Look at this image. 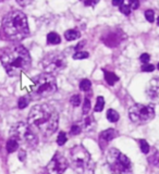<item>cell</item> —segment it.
<instances>
[{
  "label": "cell",
  "mask_w": 159,
  "mask_h": 174,
  "mask_svg": "<svg viewBox=\"0 0 159 174\" xmlns=\"http://www.w3.org/2000/svg\"><path fill=\"white\" fill-rule=\"evenodd\" d=\"M27 124L33 131H37L44 136H50L58 129V112L52 106L47 103L36 105L31 109Z\"/></svg>",
  "instance_id": "6da1fadb"
},
{
  "label": "cell",
  "mask_w": 159,
  "mask_h": 174,
  "mask_svg": "<svg viewBox=\"0 0 159 174\" xmlns=\"http://www.w3.org/2000/svg\"><path fill=\"white\" fill-rule=\"evenodd\" d=\"M0 60L4 70L10 76H19L30 70L32 59L27 49L21 45H15L3 50Z\"/></svg>",
  "instance_id": "7a4b0ae2"
},
{
  "label": "cell",
  "mask_w": 159,
  "mask_h": 174,
  "mask_svg": "<svg viewBox=\"0 0 159 174\" xmlns=\"http://www.w3.org/2000/svg\"><path fill=\"white\" fill-rule=\"evenodd\" d=\"M2 31L10 40L19 41L30 35L27 17L22 11H11L3 17Z\"/></svg>",
  "instance_id": "3957f363"
},
{
  "label": "cell",
  "mask_w": 159,
  "mask_h": 174,
  "mask_svg": "<svg viewBox=\"0 0 159 174\" xmlns=\"http://www.w3.org/2000/svg\"><path fill=\"white\" fill-rule=\"evenodd\" d=\"M57 92V82L54 75L47 73L39 74L33 78L31 97L34 100L47 98Z\"/></svg>",
  "instance_id": "277c9868"
},
{
  "label": "cell",
  "mask_w": 159,
  "mask_h": 174,
  "mask_svg": "<svg viewBox=\"0 0 159 174\" xmlns=\"http://www.w3.org/2000/svg\"><path fill=\"white\" fill-rule=\"evenodd\" d=\"M107 164L110 174H132L131 160L117 148H110L107 153Z\"/></svg>",
  "instance_id": "5b68a950"
},
{
  "label": "cell",
  "mask_w": 159,
  "mask_h": 174,
  "mask_svg": "<svg viewBox=\"0 0 159 174\" xmlns=\"http://www.w3.org/2000/svg\"><path fill=\"white\" fill-rule=\"evenodd\" d=\"M11 138H14L19 145L25 146L27 148H35L38 144L35 132L31 129V126L25 122H17L11 127L10 132Z\"/></svg>",
  "instance_id": "8992f818"
},
{
  "label": "cell",
  "mask_w": 159,
  "mask_h": 174,
  "mask_svg": "<svg viewBox=\"0 0 159 174\" xmlns=\"http://www.w3.org/2000/svg\"><path fill=\"white\" fill-rule=\"evenodd\" d=\"M70 163L72 168L80 174L89 172L93 166L89 153L81 145L73 147L70 150Z\"/></svg>",
  "instance_id": "52a82bcc"
},
{
  "label": "cell",
  "mask_w": 159,
  "mask_h": 174,
  "mask_svg": "<svg viewBox=\"0 0 159 174\" xmlns=\"http://www.w3.org/2000/svg\"><path fill=\"white\" fill-rule=\"evenodd\" d=\"M67 58L60 51H52L46 54L43 59V68L47 74L56 75L67 68Z\"/></svg>",
  "instance_id": "ba28073f"
},
{
  "label": "cell",
  "mask_w": 159,
  "mask_h": 174,
  "mask_svg": "<svg viewBox=\"0 0 159 174\" xmlns=\"http://www.w3.org/2000/svg\"><path fill=\"white\" fill-rule=\"evenodd\" d=\"M129 116L136 124H145L155 118V108L153 105L136 103L129 109Z\"/></svg>",
  "instance_id": "9c48e42d"
},
{
  "label": "cell",
  "mask_w": 159,
  "mask_h": 174,
  "mask_svg": "<svg viewBox=\"0 0 159 174\" xmlns=\"http://www.w3.org/2000/svg\"><path fill=\"white\" fill-rule=\"evenodd\" d=\"M68 160L60 153H56L47 166L48 174H63L68 169Z\"/></svg>",
  "instance_id": "30bf717a"
},
{
  "label": "cell",
  "mask_w": 159,
  "mask_h": 174,
  "mask_svg": "<svg viewBox=\"0 0 159 174\" xmlns=\"http://www.w3.org/2000/svg\"><path fill=\"white\" fill-rule=\"evenodd\" d=\"M146 94L151 100L159 102V80L158 78H153L148 83L146 88Z\"/></svg>",
  "instance_id": "8fae6325"
},
{
  "label": "cell",
  "mask_w": 159,
  "mask_h": 174,
  "mask_svg": "<svg viewBox=\"0 0 159 174\" xmlns=\"http://www.w3.org/2000/svg\"><path fill=\"white\" fill-rule=\"evenodd\" d=\"M117 136H118V132H117L116 129H108L103 131L99 134V139H100V142H104L105 144H107V143L111 142L113 138H116Z\"/></svg>",
  "instance_id": "7c38bea8"
},
{
  "label": "cell",
  "mask_w": 159,
  "mask_h": 174,
  "mask_svg": "<svg viewBox=\"0 0 159 174\" xmlns=\"http://www.w3.org/2000/svg\"><path fill=\"white\" fill-rule=\"evenodd\" d=\"M95 125H96V123H95V120H94V118H93L92 115L86 116V118L83 120V122L81 123L82 129H84L85 132L93 131V129H94V127H95Z\"/></svg>",
  "instance_id": "4fadbf2b"
},
{
  "label": "cell",
  "mask_w": 159,
  "mask_h": 174,
  "mask_svg": "<svg viewBox=\"0 0 159 174\" xmlns=\"http://www.w3.org/2000/svg\"><path fill=\"white\" fill-rule=\"evenodd\" d=\"M104 74H105V81L107 82L108 85H110V86H113V85L119 81V78L116 74L112 73V72L107 71V70H105V69H104Z\"/></svg>",
  "instance_id": "5bb4252c"
},
{
  "label": "cell",
  "mask_w": 159,
  "mask_h": 174,
  "mask_svg": "<svg viewBox=\"0 0 159 174\" xmlns=\"http://www.w3.org/2000/svg\"><path fill=\"white\" fill-rule=\"evenodd\" d=\"M47 43L49 45H58V44L61 43V37L60 35H58L55 32H50L49 34L47 35Z\"/></svg>",
  "instance_id": "9a60e30c"
},
{
  "label": "cell",
  "mask_w": 159,
  "mask_h": 174,
  "mask_svg": "<svg viewBox=\"0 0 159 174\" xmlns=\"http://www.w3.org/2000/svg\"><path fill=\"white\" fill-rule=\"evenodd\" d=\"M19 146H20L19 143H17L14 138H10V139L7 142L6 148H7V151H8L9 153H14V151L17 150Z\"/></svg>",
  "instance_id": "2e32d148"
},
{
  "label": "cell",
  "mask_w": 159,
  "mask_h": 174,
  "mask_svg": "<svg viewBox=\"0 0 159 174\" xmlns=\"http://www.w3.org/2000/svg\"><path fill=\"white\" fill-rule=\"evenodd\" d=\"M80 36H81V34H80L79 31L76 30H68L67 32L65 33V37L67 40H75V39L80 38Z\"/></svg>",
  "instance_id": "e0dca14e"
},
{
  "label": "cell",
  "mask_w": 159,
  "mask_h": 174,
  "mask_svg": "<svg viewBox=\"0 0 159 174\" xmlns=\"http://www.w3.org/2000/svg\"><path fill=\"white\" fill-rule=\"evenodd\" d=\"M90 100H92V97H89V95H86L84 97V102L82 106V110H83L84 114H88L90 111Z\"/></svg>",
  "instance_id": "ac0fdd59"
},
{
  "label": "cell",
  "mask_w": 159,
  "mask_h": 174,
  "mask_svg": "<svg viewBox=\"0 0 159 174\" xmlns=\"http://www.w3.org/2000/svg\"><path fill=\"white\" fill-rule=\"evenodd\" d=\"M119 118H120V116H119V113L116 111V110L109 109L107 111V119H108V121H109V122L116 123L117 121L119 120Z\"/></svg>",
  "instance_id": "d6986e66"
},
{
  "label": "cell",
  "mask_w": 159,
  "mask_h": 174,
  "mask_svg": "<svg viewBox=\"0 0 159 174\" xmlns=\"http://www.w3.org/2000/svg\"><path fill=\"white\" fill-rule=\"evenodd\" d=\"M92 88V82L87 78H84L80 82V89L83 90V92H88Z\"/></svg>",
  "instance_id": "ffe728a7"
},
{
  "label": "cell",
  "mask_w": 159,
  "mask_h": 174,
  "mask_svg": "<svg viewBox=\"0 0 159 174\" xmlns=\"http://www.w3.org/2000/svg\"><path fill=\"white\" fill-rule=\"evenodd\" d=\"M104 107H105V99H104V97L99 96L96 100V105H95L94 110L96 112H100V111H103Z\"/></svg>",
  "instance_id": "44dd1931"
},
{
  "label": "cell",
  "mask_w": 159,
  "mask_h": 174,
  "mask_svg": "<svg viewBox=\"0 0 159 174\" xmlns=\"http://www.w3.org/2000/svg\"><path fill=\"white\" fill-rule=\"evenodd\" d=\"M148 161H149V163L153 164L154 167L159 168V151H155V153L148 158Z\"/></svg>",
  "instance_id": "7402d4cb"
},
{
  "label": "cell",
  "mask_w": 159,
  "mask_h": 174,
  "mask_svg": "<svg viewBox=\"0 0 159 174\" xmlns=\"http://www.w3.org/2000/svg\"><path fill=\"white\" fill-rule=\"evenodd\" d=\"M28 103H30V98H28L27 96L20 97L19 101H17V107H19L20 109H24V108L27 107Z\"/></svg>",
  "instance_id": "603a6c76"
},
{
  "label": "cell",
  "mask_w": 159,
  "mask_h": 174,
  "mask_svg": "<svg viewBox=\"0 0 159 174\" xmlns=\"http://www.w3.org/2000/svg\"><path fill=\"white\" fill-rule=\"evenodd\" d=\"M120 11L123 13V14L125 15H130V13H131V7H130V1H123V3L121 4L120 7Z\"/></svg>",
  "instance_id": "cb8c5ba5"
},
{
  "label": "cell",
  "mask_w": 159,
  "mask_h": 174,
  "mask_svg": "<svg viewBox=\"0 0 159 174\" xmlns=\"http://www.w3.org/2000/svg\"><path fill=\"white\" fill-rule=\"evenodd\" d=\"M140 147L143 153H148L149 150H151V147H149L148 143L145 139H140Z\"/></svg>",
  "instance_id": "d4e9b609"
},
{
  "label": "cell",
  "mask_w": 159,
  "mask_h": 174,
  "mask_svg": "<svg viewBox=\"0 0 159 174\" xmlns=\"http://www.w3.org/2000/svg\"><path fill=\"white\" fill-rule=\"evenodd\" d=\"M82 131H83V129H82L81 124H74V125H72L71 129H70V134H71L72 136H75V135H79Z\"/></svg>",
  "instance_id": "484cf974"
},
{
  "label": "cell",
  "mask_w": 159,
  "mask_h": 174,
  "mask_svg": "<svg viewBox=\"0 0 159 174\" xmlns=\"http://www.w3.org/2000/svg\"><path fill=\"white\" fill-rule=\"evenodd\" d=\"M70 103H71L73 107H79L80 105H81V97H80V95H73V96H71V98H70Z\"/></svg>",
  "instance_id": "4316f807"
},
{
  "label": "cell",
  "mask_w": 159,
  "mask_h": 174,
  "mask_svg": "<svg viewBox=\"0 0 159 174\" xmlns=\"http://www.w3.org/2000/svg\"><path fill=\"white\" fill-rule=\"evenodd\" d=\"M88 52L86 51H78L75 52V54H73V59H75V60H82V59H87L88 58Z\"/></svg>",
  "instance_id": "83f0119b"
},
{
  "label": "cell",
  "mask_w": 159,
  "mask_h": 174,
  "mask_svg": "<svg viewBox=\"0 0 159 174\" xmlns=\"http://www.w3.org/2000/svg\"><path fill=\"white\" fill-rule=\"evenodd\" d=\"M67 143V135H65V132H60L58 135V138H57V144L59 146H62Z\"/></svg>",
  "instance_id": "f1b7e54d"
},
{
  "label": "cell",
  "mask_w": 159,
  "mask_h": 174,
  "mask_svg": "<svg viewBox=\"0 0 159 174\" xmlns=\"http://www.w3.org/2000/svg\"><path fill=\"white\" fill-rule=\"evenodd\" d=\"M145 17H146V20L149 22V23H153L154 21H155V12H154L153 10H146L145 11Z\"/></svg>",
  "instance_id": "f546056e"
},
{
  "label": "cell",
  "mask_w": 159,
  "mask_h": 174,
  "mask_svg": "<svg viewBox=\"0 0 159 174\" xmlns=\"http://www.w3.org/2000/svg\"><path fill=\"white\" fill-rule=\"evenodd\" d=\"M154 70H155V67H154L153 64H149V63H147V64H143L142 65V71L143 72H153Z\"/></svg>",
  "instance_id": "4dcf8cb0"
},
{
  "label": "cell",
  "mask_w": 159,
  "mask_h": 174,
  "mask_svg": "<svg viewBox=\"0 0 159 174\" xmlns=\"http://www.w3.org/2000/svg\"><path fill=\"white\" fill-rule=\"evenodd\" d=\"M149 59H151V56H149L148 54H141V57H140V60L143 64H147Z\"/></svg>",
  "instance_id": "1f68e13d"
},
{
  "label": "cell",
  "mask_w": 159,
  "mask_h": 174,
  "mask_svg": "<svg viewBox=\"0 0 159 174\" xmlns=\"http://www.w3.org/2000/svg\"><path fill=\"white\" fill-rule=\"evenodd\" d=\"M130 7H131V10H136V9L140 7V2L134 0V1H130Z\"/></svg>",
  "instance_id": "d6a6232c"
},
{
  "label": "cell",
  "mask_w": 159,
  "mask_h": 174,
  "mask_svg": "<svg viewBox=\"0 0 159 174\" xmlns=\"http://www.w3.org/2000/svg\"><path fill=\"white\" fill-rule=\"evenodd\" d=\"M85 46V40H83V41H80V43L78 44V45L75 46V50H76V52L78 51H81L80 49H82V48Z\"/></svg>",
  "instance_id": "836d02e7"
},
{
  "label": "cell",
  "mask_w": 159,
  "mask_h": 174,
  "mask_svg": "<svg viewBox=\"0 0 159 174\" xmlns=\"http://www.w3.org/2000/svg\"><path fill=\"white\" fill-rule=\"evenodd\" d=\"M25 157H26L25 151H24V150H21V151H20V153H19L20 160H21V161H24V160H25Z\"/></svg>",
  "instance_id": "e575fe53"
},
{
  "label": "cell",
  "mask_w": 159,
  "mask_h": 174,
  "mask_svg": "<svg viewBox=\"0 0 159 174\" xmlns=\"http://www.w3.org/2000/svg\"><path fill=\"white\" fill-rule=\"evenodd\" d=\"M122 3H123V1H121V0H113V1H112V4H113V6L120 7Z\"/></svg>",
  "instance_id": "d590c367"
},
{
  "label": "cell",
  "mask_w": 159,
  "mask_h": 174,
  "mask_svg": "<svg viewBox=\"0 0 159 174\" xmlns=\"http://www.w3.org/2000/svg\"><path fill=\"white\" fill-rule=\"evenodd\" d=\"M84 3H85V6H95L97 3V1H85Z\"/></svg>",
  "instance_id": "8d00e7d4"
},
{
  "label": "cell",
  "mask_w": 159,
  "mask_h": 174,
  "mask_svg": "<svg viewBox=\"0 0 159 174\" xmlns=\"http://www.w3.org/2000/svg\"><path fill=\"white\" fill-rule=\"evenodd\" d=\"M157 23H158V25H159V16L157 17Z\"/></svg>",
  "instance_id": "74e56055"
},
{
  "label": "cell",
  "mask_w": 159,
  "mask_h": 174,
  "mask_svg": "<svg viewBox=\"0 0 159 174\" xmlns=\"http://www.w3.org/2000/svg\"><path fill=\"white\" fill-rule=\"evenodd\" d=\"M157 68H158V70H159V63H158V65H157Z\"/></svg>",
  "instance_id": "f35d334b"
}]
</instances>
